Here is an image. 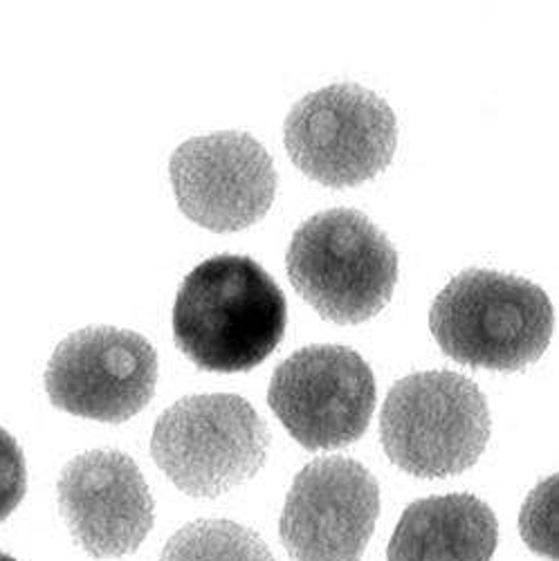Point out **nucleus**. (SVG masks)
Instances as JSON below:
<instances>
[{"mask_svg": "<svg viewBox=\"0 0 559 561\" xmlns=\"http://www.w3.org/2000/svg\"><path fill=\"white\" fill-rule=\"evenodd\" d=\"M288 304L250 256L218 254L184 276L173 306L175 346L201 370L243 373L282 344Z\"/></svg>", "mask_w": 559, "mask_h": 561, "instance_id": "nucleus-1", "label": "nucleus"}, {"mask_svg": "<svg viewBox=\"0 0 559 561\" xmlns=\"http://www.w3.org/2000/svg\"><path fill=\"white\" fill-rule=\"evenodd\" d=\"M552 304L533 280L494 270H465L438 293L430 329L445 355L472 368L522 370L552 337Z\"/></svg>", "mask_w": 559, "mask_h": 561, "instance_id": "nucleus-2", "label": "nucleus"}, {"mask_svg": "<svg viewBox=\"0 0 559 561\" xmlns=\"http://www.w3.org/2000/svg\"><path fill=\"white\" fill-rule=\"evenodd\" d=\"M293 288L335 323H362L391 301L398 252L357 209L319 211L297 227L286 254Z\"/></svg>", "mask_w": 559, "mask_h": 561, "instance_id": "nucleus-3", "label": "nucleus"}, {"mask_svg": "<svg viewBox=\"0 0 559 561\" xmlns=\"http://www.w3.org/2000/svg\"><path fill=\"white\" fill-rule=\"evenodd\" d=\"M490 409L481 389L452 370H423L389 391L380 438L393 465L418 479L460 474L490 440Z\"/></svg>", "mask_w": 559, "mask_h": 561, "instance_id": "nucleus-4", "label": "nucleus"}, {"mask_svg": "<svg viewBox=\"0 0 559 561\" xmlns=\"http://www.w3.org/2000/svg\"><path fill=\"white\" fill-rule=\"evenodd\" d=\"M267 449L263 417L235 393L182 398L158 417L151 436L156 465L196 499H216L254 479Z\"/></svg>", "mask_w": 559, "mask_h": 561, "instance_id": "nucleus-5", "label": "nucleus"}, {"mask_svg": "<svg viewBox=\"0 0 559 561\" xmlns=\"http://www.w3.org/2000/svg\"><path fill=\"white\" fill-rule=\"evenodd\" d=\"M284 145L310 180L344 190L383 173L398 147L393 108L357 83L310 92L286 117Z\"/></svg>", "mask_w": 559, "mask_h": 561, "instance_id": "nucleus-6", "label": "nucleus"}, {"mask_svg": "<svg viewBox=\"0 0 559 561\" xmlns=\"http://www.w3.org/2000/svg\"><path fill=\"white\" fill-rule=\"evenodd\" d=\"M267 402L308 451L340 449L368 430L376 378L364 357L346 346H308L276 366Z\"/></svg>", "mask_w": 559, "mask_h": 561, "instance_id": "nucleus-7", "label": "nucleus"}, {"mask_svg": "<svg viewBox=\"0 0 559 561\" xmlns=\"http://www.w3.org/2000/svg\"><path fill=\"white\" fill-rule=\"evenodd\" d=\"M158 385V353L133 331L95 325L66 337L45 368L50 402L98 423H126Z\"/></svg>", "mask_w": 559, "mask_h": 561, "instance_id": "nucleus-8", "label": "nucleus"}, {"mask_svg": "<svg viewBox=\"0 0 559 561\" xmlns=\"http://www.w3.org/2000/svg\"><path fill=\"white\" fill-rule=\"evenodd\" d=\"M180 211L209 231L256 225L276 196V169L248 133L225 130L186 139L169 162Z\"/></svg>", "mask_w": 559, "mask_h": 561, "instance_id": "nucleus-9", "label": "nucleus"}, {"mask_svg": "<svg viewBox=\"0 0 559 561\" xmlns=\"http://www.w3.org/2000/svg\"><path fill=\"white\" fill-rule=\"evenodd\" d=\"M380 514V485L353 458H317L295 477L278 535L295 561H360Z\"/></svg>", "mask_w": 559, "mask_h": 561, "instance_id": "nucleus-10", "label": "nucleus"}, {"mask_svg": "<svg viewBox=\"0 0 559 561\" xmlns=\"http://www.w3.org/2000/svg\"><path fill=\"white\" fill-rule=\"evenodd\" d=\"M59 512L90 557L133 554L149 537L156 503L130 456L95 449L72 458L57 483Z\"/></svg>", "mask_w": 559, "mask_h": 561, "instance_id": "nucleus-11", "label": "nucleus"}, {"mask_svg": "<svg viewBox=\"0 0 559 561\" xmlns=\"http://www.w3.org/2000/svg\"><path fill=\"white\" fill-rule=\"evenodd\" d=\"M499 526L488 503L472 494L411 503L389 541V561H492Z\"/></svg>", "mask_w": 559, "mask_h": 561, "instance_id": "nucleus-12", "label": "nucleus"}, {"mask_svg": "<svg viewBox=\"0 0 559 561\" xmlns=\"http://www.w3.org/2000/svg\"><path fill=\"white\" fill-rule=\"evenodd\" d=\"M160 561H274V557L254 530L225 519H201L167 541Z\"/></svg>", "mask_w": 559, "mask_h": 561, "instance_id": "nucleus-13", "label": "nucleus"}, {"mask_svg": "<svg viewBox=\"0 0 559 561\" xmlns=\"http://www.w3.org/2000/svg\"><path fill=\"white\" fill-rule=\"evenodd\" d=\"M555 485L557 479L550 477L541 483L528 499L522 514V533L528 546L550 559L557 557V533H555Z\"/></svg>", "mask_w": 559, "mask_h": 561, "instance_id": "nucleus-14", "label": "nucleus"}, {"mask_svg": "<svg viewBox=\"0 0 559 561\" xmlns=\"http://www.w3.org/2000/svg\"><path fill=\"white\" fill-rule=\"evenodd\" d=\"M27 490L25 456L14 436L0 427V524L19 507Z\"/></svg>", "mask_w": 559, "mask_h": 561, "instance_id": "nucleus-15", "label": "nucleus"}, {"mask_svg": "<svg viewBox=\"0 0 559 561\" xmlns=\"http://www.w3.org/2000/svg\"><path fill=\"white\" fill-rule=\"evenodd\" d=\"M0 561H16V559L10 557V554H5V552H0Z\"/></svg>", "mask_w": 559, "mask_h": 561, "instance_id": "nucleus-16", "label": "nucleus"}]
</instances>
